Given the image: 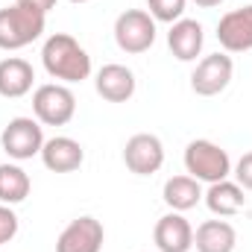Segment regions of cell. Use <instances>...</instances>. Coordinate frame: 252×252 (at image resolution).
Returning <instances> with one entry per match:
<instances>
[{
    "label": "cell",
    "mask_w": 252,
    "mask_h": 252,
    "mask_svg": "<svg viewBox=\"0 0 252 252\" xmlns=\"http://www.w3.org/2000/svg\"><path fill=\"white\" fill-rule=\"evenodd\" d=\"M41 62H44V70L53 79H62V82H82V79L91 76V56L67 32H53L44 41Z\"/></svg>",
    "instance_id": "cell-1"
},
{
    "label": "cell",
    "mask_w": 252,
    "mask_h": 252,
    "mask_svg": "<svg viewBox=\"0 0 252 252\" xmlns=\"http://www.w3.org/2000/svg\"><path fill=\"white\" fill-rule=\"evenodd\" d=\"M47 24V15L27 6V3H12L0 9V50H21L41 38Z\"/></svg>",
    "instance_id": "cell-2"
},
{
    "label": "cell",
    "mask_w": 252,
    "mask_h": 252,
    "mask_svg": "<svg viewBox=\"0 0 252 252\" xmlns=\"http://www.w3.org/2000/svg\"><path fill=\"white\" fill-rule=\"evenodd\" d=\"M185 170H188V176H193L196 182L214 185V182L229 179L232 158H229V153L220 144L205 141V138H196V141H190L188 147H185Z\"/></svg>",
    "instance_id": "cell-3"
},
{
    "label": "cell",
    "mask_w": 252,
    "mask_h": 252,
    "mask_svg": "<svg viewBox=\"0 0 252 252\" xmlns=\"http://www.w3.org/2000/svg\"><path fill=\"white\" fill-rule=\"evenodd\" d=\"M32 112H35V121L44 126H67L76 115V97L67 85H59V82L38 85L32 94Z\"/></svg>",
    "instance_id": "cell-4"
},
{
    "label": "cell",
    "mask_w": 252,
    "mask_h": 252,
    "mask_svg": "<svg viewBox=\"0 0 252 252\" xmlns=\"http://www.w3.org/2000/svg\"><path fill=\"white\" fill-rule=\"evenodd\" d=\"M115 41L129 56H141L156 44V21L144 9H126L115 21Z\"/></svg>",
    "instance_id": "cell-5"
},
{
    "label": "cell",
    "mask_w": 252,
    "mask_h": 252,
    "mask_svg": "<svg viewBox=\"0 0 252 252\" xmlns=\"http://www.w3.org/2000/svg\"><path fill=\"white\" fill-rule=\"evenodd\" d=\"M3 153L15 161H27L32 156H41L44 147V129L35 118H12L0 135Z\"/></svg>",
    "instance_id": "cell-6"
},
{
    "label": "cell",
    "mask_w": 252,
    "mask_h": 252,
    "mask_svg": "<svg viewBox=\"0 0 252 252\" xmlns=\"http://www.w3.org/2000/svg\"><path fill=\"white\" fill-rule=\"evenodd\" d=\"M124 161L135 176H153L164 164V144L150 132H138L126 141Z\"/></svg>",
    "instance_id": "cell-7"
},
{
    "label": "cell",
    "mask_w": 252,
    "mask_h": 252,
    "mask_svg": "<svg viewBox=\"0 0 252 252\" xmlns=\"http://www.w3.org/2000/svg\"><path fill=\"white\" fill-rule=\"evenodd\" d=\"M235 62L226 53H211L196 64V70L190 73V88L199 97H217L220 91H226V85L232 82Z\"/></svg>",
    "instance_id": "cell-8"
},
{
    "label": "cell",
    "mask_w": 252,
    "mask_h": 252,
    "mask_svg": "<svg viewBox=\"0 0 252 252\" xmlns=\"http://www.w3.org/2000/svg\"><path fill=\"white\" fill-rule=\"evenodd\" d=\"M106 241L103 223L94 217H76L62 229V235L56 238V252H100Z\"/></svg>",
    "instance_id": "cell-9"
},
{
    "label": "cell",
    "mask_w": 252,
    "mask_h": 252,
    "mask_svg": "<svg viewBox=\"0 0 252 252\" xmlns=\"http://www.w3.org/2000/svg\"><path fill=\"white\" fill-rule=\"evenodd\" d=\"M217 41L226 53H247L252 50V3L232 9L217 24Z\"/></svg>",
    "instance_id": "cell-10"
},
{
    "label": "cell",
    "mask_w": 252,
    "mask_h": 252,
    "mask_svg": "<svg viewBox=\"0 0 252 252\" xmlns=\"http://www.w3.org/2000/svg\"><path fill=\"white\" fill-rule=\"evenodd\" d=\"M41 161H44V167L53 170V173H73V170L82 167L85 150H82L79 141H73V138H67V135H56V138L44 141V147H41Z\"/></svg>",
    "instance_id": "cell-11"
},
{
    "label": "cell",
    "mask_w": 252,
    "mask_h": 252,
    "mask_svg": "<svg viewBox=\"0 0 252 252\" xmlns=\"http://www.w3.org/2000/svg\"><path fill=\"white\" fill-rule=\"evenodd\" d=\"M153 241H156L158 252H188L193 247V229L179 211H170V214L158 217V223L153 229Z\"/></svg>",
    "instance_id": "cell-12"
},
{
    "label": "cell",
    "mask_w": 252,
    "mask_h": 252,
    "mask_svg": "<svg viewBox=\"0 0 252 252\" xmlns=\"http://www.w3.org/2000/svg\"><path fill=\"white\" fill-rule=\"evenodd\" d=\"M202 41H205V32H202V24H199V21L179 18L176 24H170L167 47H170V53H173L179 62H193V59L202 53Z\"/></svg>",
    "instance_id": "cell-13"
},
{
    "label": "cell",
    "mask_w": 252,
    "mask_h": 252,
    "mask_svg": "<svg viewBox=\"0 0 252 252\" xmlns=\"http://www.w3.org/2000/svg\"><path fill=\"white\" fill-rule=\"evenodd\" d=\"M97 94L109 103H126L135 94V73L126 64H103L97 70Z\"/></svg>",
    "instance_id": "cell-14"
},
{
    "label": "cell",
    "mask_w": 252,
    "mask_h": 252,
    "mask_svg": "<svg viewBox=\"0 0 252 252\" xmlns=\"http://www.w3.org/2000/svg\"><path fill=\"white\" fill-rule=\"evenodd\" d=\"M32 82H35V70L27 59L9 56L0 62V97L18 100L32 91Z\"/></svg>",
    "instance_id": "cell-15"
},
{
    "label": "cell",
    "mask_w": 252,
    "mask_h": 252,
    "mask_svg": "<svg viewBox=\"0 0 252 252\" xmlns=\"http://www.w3.org/2000/svg\"><path fill=\"white\" fill-rule=\"evenodd\" d=\"M202 199H205L208 211L217 214V217H235V214L244 211V205H247L244 188H241L238 182H229V179L208 185V190L202 193Z\"/></svg>",
    "instance_id": "cell-16"
},
{
    "label": "cell",
    "mask_w": 252,
    "mask_h": 252,
    "mask_svg": "<svg viewBox=\"0 0 252 252\" xmlns=\"http://www.w3.org/2000/svg\"><path fill=\"white\" fill-rule=\"evenodd\" d=\"M238 232L226 220H205L193 232V247L196 252H235Z\"/></svg>",
    "instance_id": "cell-17"
},
{
    "label": "cell",
    "mask_w": 252,
    "mask_h": 252,
    "mask_svg": "<svg viewBox=\"0 0 252 252\" xmlns=\"http://www.w3.org/2000/svg\"><path fill=\"white\" fill-rule=\"evenodd\" d=\"M161 196H164V202H167L173 211L182 214V211L196 208V202L202 199V188H199V182H196L193 176H173V179L164 182Z\"/></svg>",
    "instance_id": "cell-18"
},
{
    "label": "cell",
    "mask_w": 252,
    "mask_h": 252,
    "mask_svg": "<svg viewBox=\"0 0 252 252\" xmlns=\"http://www.w3.org/2000/svg\"><path fill=\"white\" fill-rule=\"evenodd\" d=\"M30 176L18 164H0V202L3 205H18L30 196Z\"/></svg>",
    "instance_id": "cell-19"
},
{
    "label": "cell",
    "mask_w": 252,
    "mask_h": 252,
    "mask_svg": "<svg viewBox=\"0 0 252 252\" xmlns=\"http://www.w3.org/2000/svg\"><path fill=\"white\" fill-rule=\"evenodd\" d=\"M185 6L188 0H147L153 21H161V24H176L185 15Z\"/></svg>",
    "instance_id": "cell-20"
},
{
    "label": "cell",
    "mask_w": 252,
    "mask_h": 252,
    "mask_svg": "<svg viewBox=\"0 0 252 252\" xmlns=\"http://www.w3.org/2000/svg\"><path fill=\"white\" fill-rule=\"evenodd\" d=\"M15 235H18V214L12 211V205L0 202V247L9 244Z\"/></svg>",
    "instance_id": "cell-21"
},
{
    "label": "cell",
    "mask_w": 252,
    "mask_h": 252,
    "mask_svg": "<svg viewBox=\"0 0 252 252\" xmlns=\"http://www.w3.org/2000/svg\"><path fill=\"white\" fill-rule=\"evenodd\" d=\"M235 179L244 190H252V153H244L241 161L235 164Z\"/></svg>",
    "instance_id": "cell-22"
},
{
    "label": "cell",
    "mask_w": 252,
    "mask_h": 252,
    "mask_svg": "<svg viewBox=\"0 0 252 252\" xmlns=\"http://www.w3.org/2000/svg\"><path fill=\"white\" fill-rule=\"evenodd\" d=\"M18 3H27V6H32V9H38V12H50V9H56V3L59 0H18Z\"/></svg>",
    "instance_id": "cell-23"
},
{
    "label": "cell",
    "mask_w": 252,
    "mask_h": 252,
    "mask_svg": "<svg viewBox=\"0 0 252 252\" xmlns=\"http://www.w3.org/2000/svg\"><path fill=\"white\" fill-rule=\"evenodd\" d=\"M196 6H202V9H214V6H220L223 0H193Z\"/></svg>",
    "instance_id": "cell-24"
},
{
    "label": "cell",
    "mask_w": 252,
    "mask_h": 252,
    "mask_svg": "<svg viewBox=\"0 0 252 252\" xmlns=\"http://www.w3.org/2000/svg\"><path fill=\"white\" fill-rule=\"evenodd\" d=\"M70 3H88V0H70Z\"/></svg>",
    "instance_id": "cell-25"
}]
</instances>
